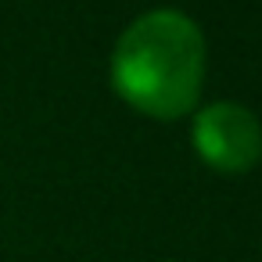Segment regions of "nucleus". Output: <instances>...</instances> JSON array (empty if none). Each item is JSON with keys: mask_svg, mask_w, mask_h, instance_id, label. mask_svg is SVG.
<instances>
[{"mask_svg": "<svg viewBox=\"0 0 262 262\" xmlns=\"http://www.w3.org/2000/svg\"><path fill=\"white\" fill-rule=\"evenodd\" d=\"M205 83V36L172 8H158L129 22L112 54L115 94L151 119L187 115Z\"/></svg>", "mask_w": 262, "mask_h": 262, "instance_id": "f257e3e1", "label": "nucleus"}, {"mask_svg": "<svg viewBox=\"0 0 262 262\" xmlns=\"http://www.w3.org/2000/svg\"><path fill=\"white\" fill-rule=\"evenodd\" d=\"M194 151L205 165L219 172H248L262 158V126L258 119L230 101H215L194 115Z\"/></svg>", "mask_w": 262, "mask_h": 262, "instance_id": "f03ea898", "label": "nucleus"}]
</instances>
